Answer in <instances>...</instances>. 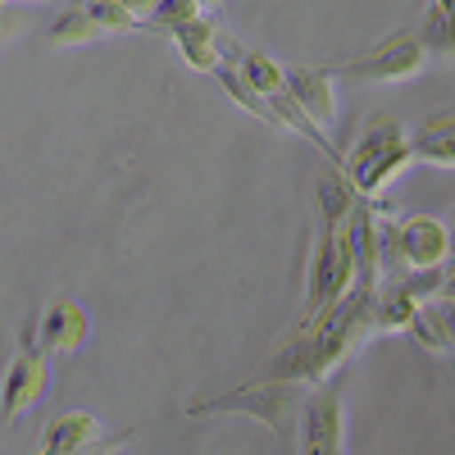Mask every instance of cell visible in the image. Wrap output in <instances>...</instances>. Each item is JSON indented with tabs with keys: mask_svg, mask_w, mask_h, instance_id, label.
Here are the masks:
<instances>
[{
	"mask_svg": "<svg viewBox=\"0 0 455 455\" xmlns=\"http://www.w3.org/2000/svg\"><path fill=\"white\" fill-rule=\"evenodd\" d=\"M287 96L296 100V109L306 114L319 132H328L337 124V96H332V73L328 68H315V64L287 68Z\"/></svg>",
	"mask_w": 455,
	"mask_h": 455,
	"instance_id": "obj_10",
	"label": "cell"
},
{
	"mask_svg": "<svg viewBox=\"0 0 455 455\" xmlns=\"http://www.w3.org/2000/svg\"><path fill=\"white\" fill-rule=\"evenodd\" d=\"M10 5H60V0H0V10H10Z\"/></svg>",
	"mask_w": 455,
	"mask_h": 455,
	"instance_id": "obj_26",
	"label": "cell"
},
{
	"mask_svg": "<svg viewBox=\"0 0 455 455\" xmlns=\"http://www.w3.org/2000/svg\"><path fill=\"white\" fill-rule=\"evenodd\" d=\"M433 5H442V10H455V0H433Z\"/></svg>",
	"mask_w": 455,
	"mask_h": 455,
	"instance_id": "obj_28",
	"label": "cell"
},
{
	"mask_svg": "<svg viewBox=\"0 0 455 455\" xmlns=\"http://www.w3.org/2000/svg\"><path fill=\"white\" fill-rule=\"evenodd\" d=\"M205 19V10L196 5V0H160V10L150 14V28H160V32H173V28H187V23H196Z\"/></svg>",
	"mask_w": 455,
	"mask_h": 455,
	"instance_id": "obj_20",
	"label": "cell"
},
{
	"mask_svg": "<svg viewBox=\"0 0 455 455\" xmlns=\"http://www.w3.org/2000/svg\"><path fill=\"white\" fill-rule=\"evenodd\" d=\"M419 306H424V300H414L405 287L383 283V287H378V296H373V332H410Z\"/></svg>",
	"mask_w": 455,
	"mask_h": 455,
	"instance_id": "obj_16",
	"label": "cell"
},
{
	"mask_svg": "<svg viewBox=\"0 0 455 455\" xmlns=\"http://www.w3.org/2000/svg\"><path fill=\"white\" fill-rule=\"evenodd\" d=\"M219 83H223V92L233 96V100H237V105H242L246 114H255L259 124H269V128H283V124H278V114H274V100H269V96H259V92H255V87H251V83L242 78V73H237L233 64H219Z\"/></svg>",
	"mask_w": 455,
	"mask_h": 455,
	"instance_id": "obj_18",
	"label": "cell"
},
{
	"mask_svg": "<svg viewBox=\"0 0 455 455\" xmlns=\"http://www.w3.org/2000/svg\"><path fill=\"white\" fill-rule=\"evenodd\" d=\"M96 437H100V424H96L92 410H64L60 419H51L42 428L36 451H42V455H68V451H78V446H87Z\"/></svg>",
	"mask_w": 455,
	"mask_h": 455,
	"instance_id": "obj_13",
	"label": "cell"
},
{
	"mask_svg": "<svg viewBox=\"0 0 455 455\" xmlns=\"http://www.w3.org/2000/svg\"><path fill=\"white\" fill-rule=\"evenodd\" d=\"M437 300H455V264H451V269H446V283H442Z\"/></svg>",
	"mask_w": 455,
	"mask_h": 455,
	"instance_id": "obj_25",
	"label": "cell"
},
{
	"mask_svg": "<svg viewBox=\"0 0 455 455\" xmlns=\"http://www.w3.org/2000/svg\"><path fill=\"white\" fill-rule=\"evenodd\" d=\"M373 296L378 291L351 287L332 310L300 319L291 341L269 360V378H287V383H300V387L332 383V373L373 337Z\"/></svg>",
	"mask_w": 455,
	"mask_h": 455,
	"instance_id": "obj_1",
	"label": "cell"
},
{
	"mask_svg": "<svg viewBox=\"0 0 455 455\" xmlns=\"http://www.w3.org/2000/svg\"><path fill=\"white\" fill-rule=\"evenodd\" d=\"M83 5L92 10V19H96V23H100L109 36H114V32H137V28H141V23H137V19H132L124 5H114V0H83Z\"/></svg>",
	"mask_w": 455,
	"mask_h": 455,
	"instance_id": "obj_21",
	"label": "cell"
},
{
	"mask_svg": "<svg viewBox=\"0 0 455 455\" xmlns=\"http://www.w3.org/2000/svg\"><path fill=\"white\" fill-rule=\"evenodd\" d=\"M128 442H132V433H114V437H96V442H87V446H78V451H68V455H124Z\"/></svg>",
	"mask_w": 455,
	"mask_h": 455,
	"instance_id": "obj_22",
	"label": "cell"
},
{
	"mask_svg": "<svg viewBox=\"0 0 455 455\" xmlns=\"http://www.w3.org/2000/svg\"><path fill=\"white\" fill-rule=\"evenodd\" d=\"M306 396H310V387L287 383V378H246V383H237L233 392L187 405V419H201V414H246V419L269 428L283 442V451L291 455L296 451V428H300Z\"/></svg>",
	"mask_w": 455,
	"mask_h": 455,
	"instance_id": "obj_3",
	"label": "cell"
},
{
	"mask_svg": "<svg viewBox=\"0 0 455 455\" xmlns=\"http://www.w3.org/2000/svg\"><path fill=\"white\" fill-rule=\"evenodd\" d=\"M46 383H51L46 355L32 351L28 341H19V351L10 355L5 373H0V419H5V424H19L28 410L42 405Z\"/></svg>",
	"mask_w": 455,
	"mask_h": 455,
	"instance_id": "obj_8",
	"label": "cell"
},
{
	"mask_svg": "<svg viewBox=\"0 0 455 455\" xmlns=\"http://www.w3.org/2000/svg\"><path fill=\"white\" fill-rule=\"evenodd\" d=\"M173 36V46H178V55L192 64L196 73H219V64H223V36H219V28H214V19L205 14V19H196V23H187V28H173L169 32Z\"/></svg>",
	"mask_w": 455,
	"mask_h": 455,
	"instance_id": "obj_12",
	"label": "cell"
},
{
	"mask_svg": "<svg viewBox=\"0 0 455 455\" xmlns=\"http://www.w3.org/2000/svg\"><path fill=\"white\" fill-rule=\"evenodd\" d=\"M196 5H201V10L210 14V10H219V5H223V0H196Z\"/></svg>",
	"mask_w": 455,
	"mask_h": 455,
	"instance_id": "obj_27",
	"label": "cell"
},
{
	"mask_svg": "<svg viewBox=\"0 0 455 455\" xmlns=\"http://www.w3.org/2000/svg\"><path fill=\"white\" fill-rule=\"evenodd\" d=\"M424 60H428V51L419 42V32L396 28V32L383 36V42H373L364 55L341 60L328 73H347V78H355V83H405V78H414V73L424 68Z\"/></svg>",
	"mask_w": 455,
	"mask_h": 455,
	"instance_id": "obj_6",
	"label": "cell"
},
{
	"mask_svg": "<svg viewBox=\"0 0 455 455\" xmlns=\"http://www.w3.org/2000/svg\"><path fill=\"white\" fill-rule=\"evenodd\" d=\"M414 160H424L433 169H455V105L428 114V119L410 132Z\"/></svg>",
	"mask_w": 455,
	"mask_h": 455,
	"instance_id": "obj_11",
	"label": "cell"
},
{
	"mask_svg": "<svg viewBox=\"0 0 455 455\" xmlns=\"http://www.w3.org/2000/svg\"><path fill=\"white\" fill-rule=\"evenodd\" d=\"M414 32H419V42L428 55H442V60H455V10H442L428 0L424 19L414 23Z\"/></svg>",
	"mask_w": 455,
	"mask_h": 455,
	"instance_id": "obj_17",
	"label": "cell"
},
{
	"mask_svg": "<svg viewBox=\"0 0 455 455\" xmlns=\"http://www.w3.org/2000/svg\"><path fill=\"white\" fill-rule=\"evenodd\" d=\"M114 5H124L137 23H150V14L160 10V0H114Z\"/></svg>",
	"mask_w": 455,
	"mask_h": 455,
	"instance_id": "obj_23",
	"label": "cell"
},
{
	"mask_svg": "<svg viewBox=\"0 0 455 455\" xmlns=\"http://www.w3.org/2000/svg\"><path fill=\"white\" fill-rule=\"evenodd\" d=\"M100 36H109V32L92 19L87 5H68V10H60V19L46 28V46H55V51H73V46H92V42H100Z\"/></svg>",
	"mask_w": 455,
	"mask_h": 455,
	"instance_id": "obj_15",
	"label": "cell"
},
{
	"mask_svg": "<svg viewBox=\"0 0 455 455\" xmlns=\"http://www.w3.org/2000/svg\"><path fill=\"white\" fill-rule=\"evenodd\" d=\"M410 337L419 341L428 355H451V332H446V319H442V306L437 300H424L419 315L410 323Z\"/></svg>",
	"mask_w": 455,
	"mask_h": 455,
	"instance_id": "obj_19",
	"label": "cell"
},
{
	"mask_svg": "<svg viewBox=\"0 0 455 455\" xmlns=\"http://www.w3.org/2000/svg\"><path fill=\"white\" fill-rule=\"evenodd\" d=\"M223 51H228L223 64H233L259 96H278V92H287V68H278L264 51H246V46H237V42H223Z\"/></svg>",
	"mask_w": 455,
	"mask_h": 455,
	"instance_id": "obj_14",
	"label": "cell"
},
{
	"mask_svg": "<svg viewBox=\"0 0 455 455\" xmlns=\"http://www.w3.org/2000/svg\"><path fill=\"white\" fill-rule=\"evenodd\" d=\"M442 306V319H446V332H451V355H455V300H437Z\"/></svg>",
	"mask_w": 455,
	"mask_h": 455,
	"instance_id": "obj_24",
	"label": "cell"
},
{
	"mask_svg": "<svg viewBox=\"0 0 455 455\" xmlns=\"http://www.w3.org/2000/svg\"><path fill=\"white\" fill-rule=\"evenodd\" d=\"M87 337H92V319L78 300H68V296L46 300V310L23 332V341L42 355H73V351L87 347Z\"/></svg>",
	"mask_w": 455,
	"mask_h": 455,
	"instance_id": "obj_9",
	"label": "cell"
},
{
	"mask_svg": "<svg viewBox=\"0 0 455 455\" xmlns=\"http://www.w3.org/2000/svg\"><path fill=\"white\" fill-rule=\"evenodd\" d=\"M451 259V228L428 219V214H410L387 223V283L401 278V269L424 274V269H446Z\"/></svg>",
	"mask_w": 455,
	"mask_h": 455,
	"instance_id": "obj_5",
	"label": "cell"
},
{
	"mask_svg": "<svg viewBox=\"0 0 455 455\" xmlns=\"http://www.w3.org/2000/svg\"><path fill=\"white\" fill-rule=\"evenodd\" d=\"M347 451V396L341 383L310 387L296 428V455H341Z\"/></svg>",
	"mask_w": 455,
	"mask_h": 455,
	"instance_id": "obj_7",
	"label": "cell"
},
{
	"mask_svg": "<svg viewBox=\"0 0 455 455\" xmlns=\"http://www.w3.org/2000/svg\"><path fill=\"white\" fill-rule=\"evenodd\" d=\"M414 164V150H410V132L396 114L378 109L360 124L355 146L341 156V178L351 182V192L360 201H383V192Z\"/></svg>",
	"mask_w": 455,
	"mask_h": 455,
	"instance_id": "obj_2",
	"label": "cell"
},
{
	"mask_svg": "<svg viewBox=\"0 0 455 455\" xmlns=\"http://www.w3.org/2000/svg\"><path fill=\"white\" fill-rule=\"evenodd\" d=\"M355 287V269H351V251H347V223H323L315 233V251H310V274H306V315L315 319L323 310H332L341 296Z\"/></svg>",
	"mask_w": 455,
	"mask_h": 455,
	"instance_id": "obj_4",
	"label": "cell"
}]
</instances>
